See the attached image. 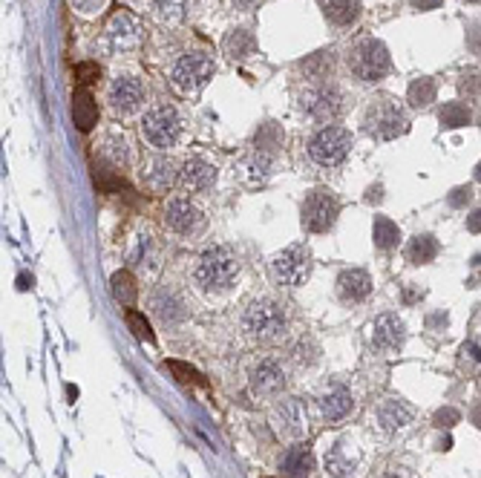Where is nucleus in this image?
Wrapping results in <instances>:
<instances>
[{
  "label": "nucleus",
  "mask_w": 481,
  "mask_h": 478,
  "mask_svg": "<svg viewBox=\"0 0 481 478\" xmlns=\"http://www.w3.org/2000/svg\"><path fill=\"white\" fill-rule=\"evenodd\" d=\"M239 277V259L228 245L205 248L193 263V283L205 294H225Z\"/></svg>",
  "instance_id": "obj_1"
},
{
  "label": "nucleus",
  "mask_w": 481,
  "mask_h": 478,
  "mask_svg": "<svg viewBox=\"0 0 481 478\" xmlns=\"http://www.w3.org/2000/svg\"><path fill=\"white\" fill-rule=\"evenodd\" d=\"M242 329L256 343H277L285 337V329H288L285 309L277 300H268V297L251 300L248 309L242 312Z\"/></svg>",
  "instance_id": "obj_2"
},
{
  "label": "nucleus",
  "mask_w": 481,
  "mask_h": 478,
  "mask_svg": "<svg viewBox=\"0 0 481 478\" xmlns=\"http://www.w3.org/2000/svg\"><path fill=\"white\" fill-rule=\"evenodd\" d=\"M409 130V118L404 113V107L392 98H380V101H372L363 113V133L372 136V139H380V142H392L404 136Z\"/></svg>",
  "instance_id": "obj_3"
},
{
  "label": "nucleus",
  "mask_w": 481,
  "mask_h": 478,
  "mask_svg": "<svg viewBox=\"0 0 481 478\" xmlns=\"http://www.w3.org/2000/svg\"><path fill=\"white\" fill-rule=\"evenodd\" d=\"M312 268H315V256H312V251H309V245H305V242L288 245L285 251L274 254L271 263H268L271 280L277 285H285V288L302 285L305 280L312 277Z\"/></svg>",
  "instance_id": "obj_4"
},
{
  "label": "nucleus",
  "mask_w": 481,
  "mask_h": 478,
  "mask_svg": "<svg viewBox=\"0 0 481 478\" xmlns=\"http://www.w3.org/2000/svg\"><path fill=\"white\" fill-rule=\"evenodd\" d=\"M349 69H352L355 78L366 81V84H375L380 78H386V72L392 69V58H389V50L383 47V40L378 38H363L358 40L352 50H349V58H346Z\"/></svg>",
  "instance_id": "obj_5"
},
{
  "label": "nucleus",
  "mask_w": 481,
  "mask_h": 478,
  "mask_svg": "<svg viewBox=\"0 0 481 478\" xmlns=\"http://www.w3.org/2000/svg\"><path fill=\"white\" fill-rule=\"evenodd\" d=\"M142 136L156 150L173 147L182 139V115L170 104H153L142 118Z\"/></svg>",
  "instance_id": "obj_6"
},
{
  "label": "nucleus",
  "mask_w": 481,
  "mask_h": 478,
  "mask_svg": "<svg viewBox=\"0 0 481 478\" xmlns=\"http://www.w3.org/2000/svg\"><path fill=\"white\" fill-rule=\"evenodd\" d=\"M340 216V199L329 188H315L309 196L302 199L300 207V222L309 234H326L334 228Z\"/></svg>",
  "instance_id": "obj_7"
},
{
  "label": "nucleus",
  "mask_w": 481,
  "mask_h": 478,
  "mask_svg": "<svg viewBox=\"0 0 481 478\" xmlns=\"http://www.w3.org/2000/svg\"><path fill=\"white\" fill-rule=\"evenodd\" d=\"M216 64L208 52H188L182 55L170 69V84L176 86L182 96H196L202 86H208V81L213 78Z\"/></svg>",
  "instance_id": "obj_8"
},
{
  "label": "nucleus",
  "mask_w": 481,
  "mask_h": 478,
  "mask_svg": "<svg viewBox=\"0 0 481 478\" xmlns=\"http://www.w3.org/2000/svg\"><path fill=\"white\" fill-rule=\"evenodd\" d=\"M352 150V133L346 127H323L309 142V156L320 167H337Z\"/></svg>",
  "instance_id": "obj_9"
},
{
  "label": "nucleus",
  "mask_w": 481,
  "mask_h": 478,
  "mask_svg": "<svg viewBox=\"0 0 481 478\" xmlns=\"http://www.w3.org/2000/svg\"><path fill=\"white\" fill-rule=\"evenodd\" d=\"M300 104H302V110L309 113L315 121H334V118H340L343 115V96L334 90V86H329V84H315V86H309V90L302 93V98H300Z\"/></svg>",
  "instance_id": "obj_10"
},
{
  "label": "nucleus",
  "mask_w": 481,
  "mask_h": 478,
  "mask_svg": "<svg viewBox=\"0 0 481 478\" xmlns=\"http://www.w3.org/2000/svg\"><path fill=\"white\" fill-rule=\"evenodd\" d=\"M145 84L136 75H115L107 86V101L118 115H130L145 104Z\"/></svg>",
  "instance_id": "obj_11"
},
{
  "label": "nucleus",
  "mask_w": 481,
  "mask_h": 478,
  "mask_svg": "<svg viewBox=\"0 0 481 478\" xmlns=\"http://www.w3.org/2000/svg\"><path fill=\"white\" fill-rule=\"evenodd\" d=\"M164 225L179 237H193L205 228V213L188 199H170L164 207Z\"/></svg>",
  "instance_id": "obj_12"
},
{
  "label": "nucleus",
  "mask_w": 481,
  "mask_h": 478,
  "mask_svg": "<svg viewBox=\"0 0 481 478\" xmlns=\"http://www.w3.org/2000/svg\"><path fill=\"white\" fill-rule=\"evenodd\" d=\"M179 173H182V167L173 156H150L142 167V182L153 193H167L179 182Z\"/></svg>",
  "instance_id": "obj_13"
},
{
  "label": "nucleus",
  "mask_w": 481,
  "mask_h": 478,
  "mask_svg": "<svg viewBox=\"0 0 481 478\" xmlns=\"http://www.w3.org/2000/svg\"><path fill=\"white\" fill-rule=\"evenodd\" d=\"M285 369L277 360H259L251 372V395L256 398H277L285 389Z\"/></svg>",
  "instance_id": "obj_14"
},
{
  "label": "nucleus",
  "mask_w": 481,
  "mask_h": 478,
  "mask_svg": "<svg viewBox=\"0 0 481 478\" xmlns=\"http://www.w3.org/2000/svg\"><path fill=\"white\" fill-rule=\"evenodd\" d=\"M274 426L285 438H302L305 436V429H309V415H305L300 398H285L274 409Z\"/></svg>",
  "instance_id": "obj_15"
},
{
  "label": "nucleus",
  "mask_w": 481,
  "mask_h": 478,
  "mask_svg": "<svg viewBox=\"0 0 481 478\" xmlns=\"http://www.w3.org/2000/svg\"><path fill=\"white\" fill-rule=\"evenodd\" d=\"M216 176H220V173H216V164H210V161L193 156V159H188V161L182 164L179 185H182L185 193H202V190L213 188Z\"/></svg>",
  "instance_id": "obj_16"
},
{
  "label": "nucleus",
  "mask_w": 481,
  "mask_h": 478,
  "mask_svg": "<svg viewBox=\"0 0 481 478\" xmlns=\"http://www.w3.org/2000/svg\"><path fill=\"white\" fill-rule=\"evenodd\" d=\"M407 340V326L398 314H380L372 326V343L380 352H395Z\"/></svg>",
  "instance_id": "obj_17"
},
{
  "label": "nucleus",
  "mask_w": 481,
  "mask_h": 478,
  "mask_svg": "<svg viewBox=\"0 0 481 478\" xmlns=\"http://www.w3.org/2000/svg\"><path fill=\"white\" fill-rule=\"evenodd\" d=\"M107 40L113 43V50H133L142 40V29H139L136 18L127 12H115L107 21Z\"/></svg>",
  "instance_id": "obj_18"
},
{
  "label": "nucleus",
  "mask_w": 481,
  "mask_h": 478,
  "mask_svg": "<svg viewBox=\"0 0 481 478\" xmlns=\"http://www.w3.org/2000/svg\"><path fill=\"white\" fill-rule=\"evenodd\" d=\"M280 467H283V475H288V478H309V472L315 470L312 444H309V441H297V444H291V447L285 450Z\"/></svg>",
  "instance_id": "obj_19"
},
{
  "label": "nucleus",
  "mask_w": 481,
  "mask_h": 478,
  "mask_svg": "<svg viewBox=\"0 0 481 478\" xmlns=\"http://www.w3.org/2000/svg\"><path fill=\"white\" fill-rule=\"evenodd\" d=\"M337 294H340L346 302L366 300V297L372 294V277H369L363 268H346V271H340V277H337Z\"/></svg>",
  "instance_id": "obj_20"
},
{
  "label": "nucleus",
  "mask_w": 481,
  "mask_h": 478,
  "mask_svg": "<svg viewBox=\"0 0 481 478\" xmlns=\"http://www.w3.org/2000/svg\"><path fill=\"white\" fill-rule=\"evenodd\" d=\"M98 104L93 98V93L86 90V86H81V90L72 96V121L75 127L81 130V133H90V130L98 124Z\"/></svg>",
  "instance_id": "obj_21"
},
{
  "label": "nucleus",
  "mask_w": 481,
  "mask_h": 478,
  "mask_svg": "<svg viewBox=\"0 0 481 478\" xmlns=\"http://www.w3.org/2000/svg\"><path fill=\"white\" fill-rule=\"evenodd\" d=\"M320 9L329 23L334 26H352L361 18V0H320Z\"/></svg>",
  "instance_id": "obj_22"
},
{
  "label": "nucleus",
  "mask_w": 481,
  "mask_h": 478,
  "mask_svg": "<svg viewBox=\"0 0 481 478\" xmlns=\"http://www.w3.org/2000/svg\"><path fill=\"white\" fill-rule=\"evenodd\" d=\"M378 421H380V426H383L386 432L404 429V426L412 421V406H407V404H404V401H398V398H389V401H383V404H380V409H378Z\"/></svg>",
  "instance_id": "obj_23"
},
{
  "label": "nucleus",
  "mask_w": 481,
  "mask_h": 478,
  "mask_svg": "<svg viewBox=\"0 0 481 478\" xmlns=\"http://www.w3.org/2000/svg\"><path fill=\"white\" fill-rule=\"evenodd\" d=\"M320 412L326 421H340L352 412V395H349V389L343 386H334L329 392L320 398Z\"/></svg>",
  "instance_id": "obj_24"
},
{
  "label": "nucleus",
  "mask_w": 481,
  "mask_h": 478,
  "mask_svg": "<svg viewBox=\"0 0 481 478\" xmlns=\"http://www.w3.org/2000/svg\"><path fill=\"white\" fill-rule=\"evenodd\" d=\"M438 251H441V245L432 234H415L409 239V245H407V259L412 266H426V263H432V259L438 256Z\"/></svg>",
  "instance_id": "obj_25"
},
{
  "label": "nucleus",
  "mask_w": 481,
  "mask_h": 478,
  "mask_svg": "<svg viewBox=\"0 0 481 478\" xmlns=\"http://www.w3.org/2000/svg\"><path fill=\"white\" fill-rule=\"evenodd\" d=\"M153 314H156L164 326H173V323H179V320L185 317V306H182V300L173 294V291H159V294L153 297Z\"/></svg>",
  "instance_id": "obj_26"
},
{
  "label": "nucleus",
  "mask_w": 481,
  "mask_h": 478,
  "mask_svg": "<svg viewBox=\"0 0 481 478\" xmlns=\"http://www.w3.org/2000/svg\"><path fill=\"white\" fill-rule=\"evenodd\" d=\"M222 50H225L228 58L245 61V58H251L256 52V40H254V35L248 29H231L225 35V40H222Z\"/></svg>",
  "instance_id": "obj_27"
},
{
  "label": "nucleus",
  "mask_w": 481,
  "mask_h": 478,
  "mask_svg": "<svg viewBox=\"0 0 481 478\" xmlns=\"http://www.w3.org/2000/svg\"><path fill=\"white\" fill-rule=\"evenodd\" d=\"M372 242L378 251H392L401 242V228L389 220V216H375L372 222Z\"/></svg>",
  "instance_id": "obj_28"
},
{
  "label": "nucleus",
  "mask_w": 481,
  "mask_h": 478,
  "mask_svg": "<svg viewBox=\"0 0 481 478\" xmlns=\"http://www.w3.org/2000/svg\"><path fill=\"white\" fill-rule=\"evenodd\" d=\"M98 147V159L104 161V164H110V167H124L127 161H130V144L124 142V139H118V136H107L101 144H96Z\"/></svg>",
  "instance_id": "obj_29"
},
{
  "label": "nucleus",
  "mask_w": 481,
  "mask_h": 478,
  "mask_svg": "<svg viewBox=\"0 0 481 478\" xmlns=\"http://www.w3.org/2000/svg\"><path fill=\"white\" fill-rule=\"evenodd\" d=\"M110 288H113V297L121 306H133L136 297H139V288H136V280L130 271H115L110 277Z\"/></svg>",
  "instance_id": "obj_30"
},
{
  "label": "nucleus",
  "mask_w": 481,
  "mask_h": 478,
  "mask_svg": "<svg viewBox=\"0 0 481 478\" xmlns=\"http://www.w3.org/2000/svg\"><path fill=\"white\" fill-rule=\"evenodd\" d=\"M130 263H133L136 268H147V271H156L159 268V251H156V245H153V239L150 237H139L136 239V248H133V254H130Z\"/></svg>",
  "instance_id": "obj_31"
},
{
  "label": "nucleus",
  "mask_w": 481,
  "mask_h": 478,
  "mask_svg": "<svg viewBox=\"0 0 481 478\" xmlns=\"http://www.w3.org/2000/svg\"><path fill=\"white\" fill-rule=\"evenodd\" d=\"M438 121H441L444 130H458V127H467L472 121V113H470V107L464 101H450V104L441 107Z\"/></svg>",
  "instance_id": "obj_32"
},
{
  "label": "nucleus",
  "mask_w": 481,
  "mask_h": 478,
  "mask_svg": "<svg viewBox=\"0 0 481 478\" xmlns=\"http://www.w3.org/2000/svg\"><path fill=\"white\" fill-rule=\"evenodd\" d=\"M435 93H438V86H435L432 78H415L407 90V101L421 110V107H429L435 101Z\"/></svg>",
  "instance_id": "obj_33"
},
{
  "label": "nucleus",
  "mask_w": 481,
  "mask_h": 478,
  "mask_svg": "<svg viewBox=\"0 0 481 478\" xmlns=\"http://www.w3.org/2000/svg\"><path fill=\"white\" fill-rule=\"evenodd\" d=\"M280 144H283V130L274 121H266V124L259 127V133H256V153L271 156Z\"/></svg>",
  "instance_id": "obj_34"
},
{
  "label": "nucleus",
  "mask_w": 481,
  "mask_h": 478,
  "mask_svg": "<svg viewBox=\"0 0 481 478\" xmlns=\"http://www.w3.org/2000/svg\"><path fill=\"white\" fill-rule=\"evenodd\" d=\"M332 67H334V55H332V52H317V55H312L309 61L300 64V69L305 72V78H315L317 84H320L326 75H332Z\"/></svg>",
  "instance_id": "obj_35"
},
{
  "label": "nucleus",
  "mask_w": 481,
  "mask_h": 478,
  "mask_svg": "<svg viewBox=\"0 0 481 478\" xmlns=\"http://www.w3.org/2000/svg\"><path fill=\"white\" fill-rule=\"evenodd\" d=\"M127 326H130V331H133L139 340H145V343H156V334H153V329H150V323H147V317L142 314V312H136V309H127Z\"/></svg>",
  "instance_id": "obj_36"
},
{
  "label": "nucleus",
  "mask_w": 481,
  "mask_h": 478,
  "mask_svg": "<svg viewBox=\"0 0 481 478\" xmlns=\"http://www.w3.org/2000/svg\"><path fill=\"white\" fill-rule=\"evenodd\" d=\"M326 472L334 475V478H346L349 472H352V461L343 458V444H337V447L326 455Z\"/></svg>",
  "instance_id": "obj_37"
},
{
  "label": "nucleus",
  "mask_w": 481,
  "mask_h": 478,
  "mask_svg": "<svg viewBox=\"0 0 481 478\" xmlns=\"http://www.w3.org/2000/svg\"><path fill=\"white\" fill-rule=\"evenodd\" d=\"M164 366H167V369H170L173 375H176V380H179V383H193V386H205V377H202V375H199L196 369H191L188 363H179V360H167Z\"/></svg>",
  "instance_id": "obj_38"
},
{
  "label": "nucleus",
  "mask_w": 481,
  "mask_h": 478,
  "mask_svg": "<svg viewBox=\"0 0 481 478\" xmlns=\"http://www.w3.org/2000/svg\"><path fill=\"white\" fill-rule=\"evenodd\" d=\"M98 78H101V67H98L96 61H84V64L75 67V81H78L81 86H90V84H96Z\"/></svg>",
  "instance_id": "obj_39"
},
{
  "label": "nucleus",
  "mask_w": 481,
  "mask_h": 478,
  "mask_svg": "<svg viewBox=\"0 0 481 478\" xmlns=\"http://www.w3.org/2000/svg\"><path fill=\"white\" fill-rule=\"evenodd\" d=\"M458 90H461L467 98L481 96V72H464L461 81H458Z\"/></svg>",
  "instance_id": "obj_40"
},
{
  "label": "nucleus",
  "mask_w": 481,
  "mask_h": 478,
  "mask_svg": "<svg viewBox=\"0 0 481 478\" xmlns=\"http://www.w3.org/2000/svg\"><path fill=\"white\" fill-rule=\"evenodd\" d=\"M461 421V412L458 409H453V406H441L438 412L432 415V423L438 426V429H450V426H455Z\"/></svg>",
  "instance_id": "obj_41"
},
{
  "label": "nucleus",
  "mask_w": 481,
  "mask_h": 478,
  "mask_svg": "<svg viewBox=\"0 0 481 478\" xmlns=\"http://www.w3.org/2000/svg\"><path fill=\"white\" fill-rule=\"evenodd\" d=\"M69 4H72V9H75L78 15L93 18V15H98V12L107 6V0H69Z\"/></svg>",
  "instance_id": "obj_42"
},
{
  "label": "nucleus",
  "mask_w": 481,
  "mask_h": 478,
  "mask_svg": "<svg viewBox=\"0 0 481 478\" xmlns=\"http://www.w3.org/2000/svg\"><path fill=\"white\" fill-rule=\"evenodd\" d=\"M470 199H472V188H470V185H458V188L450 190L447 205H450V207H467Z\"/></svg>",
  "instance_id": "obj_43"
},
{
  "label": "nucleus",
  "mask_w": 481,
  "mask_h": 478,
  "mask_svg": "<svg viewBox=\"0 0 481 478\" xmlns=\"http://www.w3.org/2000/svg\"><path fill=\"white\" fill-rule=\"evenodd\" d=\"M467 47H470V52L475 58H481V21L467 26Z\"/></svg>",
  "instance_id": "obj_44"
},
{
  "label": "nucleus",
  "mask_w": 481,
  "mask_h": 478,
  "mask_svg": "<svg viewBox=\"0 0 481 478\" xmlns=\"http://www.w3.org/2000/svg\"><path fill=\"white\" fill-rule=\"evenodd\" d=\"M467 231H470V234H481V207L467 216Z\"/></svg>",
  "instance_id": "obj_45"
},
{
  "label": "nucleus",
  "mask_w": 481,
  "mask_h": 478,
  "mask_svg": "<svg viewBox=\"0 0 481 478\" xmlns=\"http://www.w3.org/2000/svg\"><path fill=\"white\" fill-rule=\"evenodd\" d=\"M409 4H412L415 9H421V12H432V9H438L444 0H409Z\"/></svg>",
  "instance_id": "obj_46"
},
{
  "label": "nucleus",
  "mask_w": 481,
  "mask_h": 478,
  "mask_svg": "<svg viewBox=\"0 0 481 478\" xmlns=\"http://www.w3.org/2000/svg\"><path fill=\"white\" fill-rule=\"evenodd\" d=\"M363 199H366L369 205H378V202L383 199V188H380V185H372V188L366 190V196H363Z\"/></svg>",
  "instance_id": "obj_47"
},
{
  "label": "nucleus",
  "mask_w": 481,
  "mask_h": 478,
  "mask_svg": "<svg viewBox=\"0 0 481 478\" xmlns=\"http://www.w3.org/2000/svg\"><path fill=\"white\" fill-rule=\"evenodd\" d=\"M32 283H35V280H32V274H29V277H26V274H21V277H18V288H23V291H26V288H32Z\"/></svg>",
  "instance_id": "obj_48"
},
{
  "label": "nucleus",
  "mask_w": 481,
  "mask_h": 478,
  "mask_svg": "<svg viewBox=\"0 0 481 478\" xmlns=\"http://www.w3.org/2000/svg\"><path fill=\"white\" fill-rule=\"evenodd\" d=\"M472 423H475V426H481V404L472 409Z\"/></svg>",
  "instance_id": "obj_49"
},
{
  "label": "nucleus",
  "mask_w": 481,
  "mask_h": 478,
  "mask_svg": "<svg viewBox=\"0 0 481 478\" xmlns=\"http://www.w3.org/2000/svg\"><path fill=\"white\" fill-rule=\"evenodd\" d=\"M234 4H237L239 9H251V6L256 4V0H234Z\"/></svg>",
  "instance_id": "obj_50"
},
{
  "label": "nucleus",
  "mask_w": 481,
  "mask_h": 478,
  "mask_svg": "<svg viewBox=\"0 0 481 478\" xmlns=\"http://www.w3.org/2000/svg\"><path fill=\"white\" fill-rule=\"evenodd\" d=\"M475 182H481V161L475 164Z\"/></svg>",
  "instance_id": "obj_51"
},
{
  "label": "nucleus",
  "mask_w": 481,
  "mask_h": 478,
  "mask_svg": "<svg viewBox=\"0 0 481 478\" xmlns=\"http://www.w3.org/2000/svg\"><path fill=\"white\" fill-rule=\"evenodd\" d=\"M467 4H481V0H467Z\"/></svg>",
  "instance_id": "obj_52"
},
{
  "label": "nucleus",
  "mask_w": 481,
  "mask_h": 478,
  "mask_svg": "<svg viewBox=\"0 0 481 478\" xmlns=\"http://www.w3.org/2000/svg\"><path fill=\"white\" fill-rule=\"evenodd\" d=\"M383 478H401V475H383Z\"/></svg>",
  "instance_id": "obj_53"
}]
</instances>
